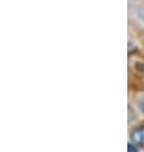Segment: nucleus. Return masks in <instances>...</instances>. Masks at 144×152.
Listing matches in <instances>:
<instances>
[{"instance_id":"obj_2","label":"nucleus","mask_w":144,"mask_h":152,"mask_svg":"<svg viewBox=\"0 0 144 152\" xmlns=\"http://www.w3.org/2000/svg\"><path fill=\"white\" fill-rule=\"evenodd\" d=\"M135 17H136V20L144 26V4H140L138 8L135 9Z\"/></svg>"},{"instance_id":"obj_4","label":"nucleus","mask_w":144,"mask_h":152,"mask_svg":"<svg viewBox=\"0 0 144 152\" xmlns=\"http://www.w3.org/2000/svg\"><path fill=\"white\" fill-rule=\"evenodd\" d=\"M127 152H139V147H136L135 144H132L131 142H129V146H127Z\"/></svg>"},{"instance_id":"obj_3","label":"nucleus","mask_w":144,"mask_h":152,"mask_svg":"<svg viewBox=\"0 0 144 152\" xmlns=\"http://www.w3.org/2000/svg\"><path fill=\"white\" fill-rule=\"evenodd\" d=\"M136 104H138V110L144 115V96H142V97L139 98V99H138V103H136Z\"/></svg>"},{"instance_id":"obj_1","label":"nucleus","mask_w":144,"mask_h":152,"mask_svg":"<svg viewBox=\"0 0 144 152\" xmlns=\"http://www.w3.org/2000/svg\"><path fill=\"white\" fill-rule=\"evenodd\" d=\"M130 142L139 148L144 147V125H140V126L135 128L134 130L131 132Z\"/></svg>"}]
</instances>
